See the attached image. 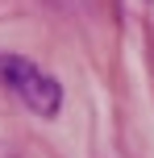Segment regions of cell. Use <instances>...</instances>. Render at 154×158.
<instances>
[{"mask_svg":"<svg viewBox=\"0 0 154 158\" xmlns=\"http://www.w3.org/2000/svg\"><path fill=\"white\" fill-rule=\"evenodd\" d=\"M0 83L8 87V96H17L38 117H54L63 108V87L21 54H0Z\"/></svg>","mask_w":154,"mask_h":158,"instance_id":"1","label":"cell"}]
</instances>
